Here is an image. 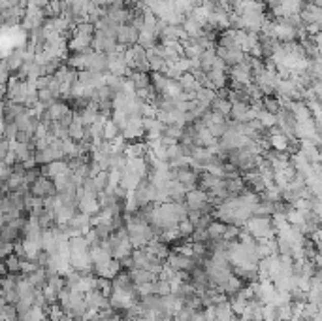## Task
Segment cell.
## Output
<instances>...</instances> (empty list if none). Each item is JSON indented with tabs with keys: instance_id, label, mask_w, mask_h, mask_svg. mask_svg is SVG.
I'll return each instance as SVG.
<instances>
[{
	"instance_id": "83f0119b",
	"label": "cell",
	"mask_w": 322,
	"mask_h": 321,
	"mask_svg": "<svg viewBox=\"0 0 322 321\" xmlns=\"http://www.w3.org/2000/svg\"><path fill=\"white\" fill-rule=\"evenodd\" d=\"M117 136H121V129H119L112 119H108L105 121V125H104V140L113 142Z\"/></svg>"
},
{
	"instance_id": "f1b7e54d",
	"label": "cell",
	"mask_w": 322,
	"mask_h": 321,
	"mask_svg": "<svg viewBox=\"0 0 322 321\" xmlns=\"http://www.w3.org/2000/svg\"><path fill=\"white\" fill-rule=\"evenodd\" d=\"M128 119H130V115L126 114V112H123V110H113L112 114V121L117 125L119 129H121V133L126 129V125H128Z\"/></svg>"
},
{
	"instance_id": "f546056e",
	"label": "cell",
	"mask_w": 322,
	"mask_h": 321,
	"mask_svg": "<svg viewBox=\"0 0 322 321\" xmlns=\"http://www.w3.org/2000/svg\"><path fill=\"white\" fill-rule=\"evenodd\" d=\"M183 134H185V127L183 125H177V123L166 125V129H164V136H170V138H173V140H177V142H181Z\"/></svg>"
},
{
	"instance_id": "603a6c76",
	"label": "cell",
	"mask_w": 322,
	"mask_h": 321,
	"mask_svg": "<svg viewBox=\"0 0 322 321\" xmlns=\"http://www.w3.org/2000/svg\"><path fill=\"white\" fill-rule=\"evenodd\" d=\"M217 51L215 49H205L202 57H200V68L204 70V72H209L213 70V65H215V60H217Z\"/></svg>"
},
{
	"instance_id": "ffe728a7",
	"label": "cell",
	"mask_w": 322,
	"mask_h": 321,
	"mask_svg": "<svg viewBox=\"0 0 322 321\" xmlns=\"http://www.w3.org/2000/svg\"><path fill=\"white\" fill-rule=\"evenodd\" d=\"M151 81H153V87L157 89L158 94H166V89H168V83H170V78L166 74L160 72H151Z\"/></svg>"
},
{
	"instance_id": "ac0fdd59",
	"label": "cell",
	"mask_w": 322,
	"mask_h": 321,
	"mask_svg": "<svg viewBox=\"0 0 322 321\" xmlns=\"http://www.w3.org/2000/svg\"><path fill=\"white\" fill-rule=\"evenodd\" d=\"M85 125H83V121H81V115L79 112H76V117H74V123L68 127V133H70V138L76 142H81L83 140V136H85Z\"/></svg>"
},
{
	"instance_id": "4316f807",
	"label": "cell",
	"mask_w": 322,
	"mask_h": 321,
	"mask_svg": "<svg viewBox=\"0 0 322 321\" xmlns=\"http://www.w3.org/2000/svg\"><path fill=\"white\" fill-rule=\"evenodd\" d=\"M44 12H46L47 17H60V15L64 14V4L60 0H51Z\"/></svg>"
},
{
	"instance_id": "836d02e7",
	"label": "cell",
	"mask_w": 322,
	"mask_h": 321,
	"mask_svg": "<svg viewBox=\"0 0 322 321\" xmlns=\"http://www.w3.org/2000/svg\"><path fill=\"white\" fill-rule=\"evenodd\" d=\"M230 321H245V319L241 317V315H234V317H232Z\"/></svg>"
},
{
	"instance_id": "5b68a950",
	"label": "cell",
	"mask_w": 322,
	"mask_h": 321,
	"mask_svg": "<svg viewBox=\"0 0 322 321\" xmlns=\"http://www.w3.org/2000/svg\"><path fill=\"white\" fill-rule=\"evenodd\" d=\"M139 40V30L134 25H121L117 30V42L121 46L132 47Z\"/></svg>"
},
{
	"instance_id": "277c9868",
	"label": "cell",
	"mask_w": 322,
	"mask_h": 321,
	"mask_svg": "<svg viewBox=\"0 0 322 321\" xmlns=\"http://www.w3.org/2000/svg\"><path fill=\"white\" fill-rule=\"evenodd\" d=\"M30 193L34 197H40V199H47V197H53V195H57V187H55V181L49 180L47 176H40L38 180L34 181L32 185H30Z\"/></svg>"
},
{
	"instance_id": "9c48e42d",
	"label": "cell",
	"mask_w": 322,
	"mask_h": 321,
	"mask_svg": "<svg viewBox=\"0 0 322 321\" xmlns=\"http://www.w3.org/2000/svg\"><path fill=\"white\" fill-rule=\"evenodd\" d=\"M121 267H123V263L117 261V259H112V261L104 263V265H98V267H94V274L98 276V278L113 280V278H115V276L121 272Z\"/></svg>"
},
{
	"instance_id": "cb8c5ba5",
	"label": "cell",
	"mask_w": 322,
	"mask_h": 321,
	"mask_svg": "<svg viewBox=\"0 0 322 321\" xmlns=\"http://www.w3.org/2000/svg\"><path fill=\"white\" fill-rule=\"evenodd\" d=\"M47 112H49V115H51L53 121H60L62 117H64L68 112H70V108H68V104L66 102H55V104H51V106L47 108Z\"/></svg>"
},
{
	"instance_id": "1f68e13d",
	"label": "cell",
	"mask_w": 322,
	"mask_h": 321,
	"mask_svg": "<svg viewBox=\"0 0 322 321\" xmlns=\"http://www.w3.org/2000/svg\"><path fill=\"white\" fill-rule=\"evenodd\" d=\"M281 2H283V0H262V4L268 8V10H275V8H279L281 6Z\"/></svg>"
},
{
	"instance_id": "2e32d148",
	"label": "cell",
	"mask_w": 322,
	"mask_h": 321,
	"mask_svg": "<svg viewBox=\"0 0 322 321\" xmlns=\"http://www.w3.org/2000/svg\"><path fill=\"white\" fill-rule=\"evenodd\" d=\"M215 99H217V91H213V89H209V87H202L196 93L198 104H200L202 108H205V110H211Z\"/></svg>"
},
{
	"instance_id": "9a60e30c",
	"label": "cell",
	"mask_w": 322,
	"mask_h": 321,
	"mask_svg": "<svg viewBox=\"0 0 322 321\" xmlns=\"http://www.w3.org/2000/svg\"><path fill=\"white\" fill-rule=\"evenodd\" d=\"M147 57H149V68H151V72H160V74H166L170 70V65L166 62L160 55H157L153 49L147 51Z\"/></svg>"
},
{
	"instance_id": "7c38bea8",
	"label": "cell",
	"mask_w": 322,
	"mask_h": 321,
	"mask_svg": "<svg viewBox=\"0 0 322 321\" xmlns=\"http://www.w3.org/2000/svg\"><path fill=\"white\" fill-rule=\"evenodd\" d=\"M4 60L8 62L10 70H12L13 74H17L21 70V67L25 65V47H17V49H13L12 53L4 57Z\"/></svg>"
},
{
	"instance_id": "30bf717a",
	"label": "cell",
	"mask_w": 322,
	"mask_h": 321,
	"mask_svg": "<svg viewBox=\"0 0 322 321\" xmlns=\"http://www.w3.org/2000/svg\"><path fill=\"white\" fill-rule=\"evenodd\" d=\"M230 80V76L223 70H209L207 72V87L213 89V91H223L226 89V81Z\"/></svg>"
},
{
	"instance_id": "d6a6232c",
	"label": "cell",
	"mask_w": 322,
	"mask_h": 321,
	"mask_svg": "<svg viewBox=\"0 0 322 321\" xmlns=\"http://www.w3.org/2000/svg\"><path fill=\"white\" fill-rule=\"evenodd\" d=\"M313 321H322V306L318 308V314H316L315 317H313Z\"/></svg>"
},
{
	"instance_id": "8992f818",
	"label": "cell",
	"mask_w": 322,
	"mask_h": 321,
	"mask_svg": "<svg viewBox=\"0 0 322 321\" xmlns=\"http://www.w3.org/2000/svg\"><path fill=\"white\" fill-rule=\"evenodd\" d=\"M175 180H177L179 183H183L185 187L191 191V189H194L198 185L200 174H198V170H194L192 167L175 168Z\"/></svg>"
},
{
	"instance_id": "6da1fadb",
	"label": "cell",
	"mask_w": 322,
	"mask_h": 321,
	"mask_svg": "<svg viewBox=\"0 0 322 321\" xmlns=\"http://www.w3.org/2000/svg\"><path fill=\"white\" fill-rule=\"evenodd\" d=\"M245 231L257 238V240H268V238H277L275 227L271 217H260V215H253L247 223H245Z\"/></svg>"
},
{
	"instance_id": "4fadbf2b",
	"label": "cell",
	"mask_w": 322,
	"mask_h": 321,
	"mask_svg": "<svg viewBox=\"0 0 322 321\" xmlns=\"http://www.w3.org/2000/svg\"><path fill=\"white\" fill-rule=\"evenodd\" d=\"M128 272H130V278L136 285H141V283H151V281L158 280L157 274H153V272L145 270V268H130Z\"/></svg>"
},
{
	"instance_id": "7a4b0ae2",
	"label": "cell",
	"mask_w": 322,
	"mask_h": 321,
	"mask_svg": "<svg viewBox=\"0 0 322 321\" xmlns=\"http://www.w3.org/2000/svg\"><path fill=\"white\" fill-rule=\"evenodd\" d=\"M121 134H123L128 142H138L139 138H144L145 134H147L145 133L144 117H139V115H130L128 125H126V129Z\"/></svg>"
},
{
	"instance_id": "52a82bcc",
	"label": "cell",
	"mask_w": 322,
	"mask_h": 321,
	"mask_svg": "<svg viewBox=\"0 0 322 321\" xmlns=\"http://www.w3.org/2000/svg\"><path fill=\"white\" fill-rule=\"evenodd\" d=\"M243 180H245V185H247V189H249V191H253V193L262 195L264 191L268 189V183H266L264 176L260 174L258 170H251V172H245Z\"/></svg>"
},
{
	"instance_id": "d4e9b609",
	"label": "cell",
	"mask_w": 322,
	"mask_h": 321,
	"mask_svg": "<svg viewBox=\"0 0 322 321\" xmlns=\"http://www.w3.org/2000/svg\"><path fill=\"white\" fill-rule=\"evenodd\" d=\"M249 299H245L241 293H236L230 297V304H232V310H234V314L236 315H241V312H243L245 308H247V304H249Z\"/></svg>"
},
{
	"instance_id": "d6986e66",
	"label": "cell",
	"mask_w": 322,
	"mask_h": 321,
	"mask_svg": "<svg viewBox=\"0 0 322 321\" xmlns=\"http://www.w3.org/2000/svg\"><path fill=\"white\" fill-rule=\"evenodd\" d=\"M232 106H234V104H232V102L228 101L226 97H219V94H217V99L213 101V106H211V110H213V112H219V114L224 115V117H228V115L232 114Z\"/></svg>"
},
{
	"instance_id": "5bb4252c",
	"label": "cell",
	"mask_w": 322,
	"mask_h": 321,
	"mask_svg": "<svg viewBox=\"0 0 322 321\" xmlns=\"http://www.w3.org/2000/svg\"><path fill=\"white\" fill-rule=\"evenodd\" d=\"M185 33L189 34V38H200L204 34V23H200L198 19H194L192 15H189L183 23Z\"/></svg>"
},
{
	"instance_id": "e0dca14e",
	"label": "cell",
	"mask_w": 322,
	"mask_h": 321,
	"mask_svg": "<svg viewBox=\"0 0 322 321\" xmlns=\"http://www.w3.org/2000/svg\"><path fill=\"white\" fill-rule=\"evenodd\" d=\"M179 83H181V87H183L185 93H191L196 97V93L202 89V85L196 81V78H194V74L192 72H187L181 76V80H179Z\"/></svg>"
},
{
	"instance_id": "484cf974",
	"label": "cell",
	"mask_w": 322,
	"mask_h": 321,
	"mask_svg": "<svg viewBox=\"0 0 322 321\" xmlns=\"http://www.w3.org/2000/svg\"><path fill=\"white\" fill-rule=\"evenodd\" d=\"M258 121L262 123L264 129H273V127H277V115L271 114V112H266L264 108L260 110V112H258Z\"/></svg>"
},
{
	"instance_id": "44dd1931",
	"label": "cell",
	"mask_w": 322,
	"mask_h": 321,
	"mask_svg": "<svg viewBox=\"0 0 322 321\" xmlns=\"http://www.w3.org/2000/svg\"><path fill=\"white\" fill-rule=\"evenodd\" d=\"M215 310H217V321H230L232 317H234V310H232V304L230 301L226 299V301L219 302V304H215Z\"/></svg>"
},
{
	"instance_id": "ba28073f",
	"label": "cell",
	"mask_w": 322,
	"mask_h": 321,
	"mask_svg": "<svg viewBox=\"0 0 322 321\" xmlns=\"http://www.w3.org/2000/svg\"><path fill=\"white\" fill-rule=\"evenodd\" d=\"M70 170H72V168H70V163L66 159H60V160H53L49 165H44L42 174L47 176L49 180H55L57 176L64 174V172H70Z\"/></svg>"
},
{
	"instance_id": "3957f363",
	"label": "cell",
	"mask_w": 322,
	"mask_h": 321,
	"mask_svg": "<svg viewBox=\"0 0 322 321\" xmlns=\"http://www.w3.org/2000/svg\"><path fill=\"white\" fill-rule=\"evenodd\" d=\"M78 208L81 214H87V215H96L102 210L100 206V201H98V195H91V193H83L81 189H79V201H78Z\"/></svg>"
},
{
	"instance_id": "8fae6325",
	"label": "cell",
	"mask_w": 322,
	"mask_h": 321,
	"mask_svg": "<svg viewBox=\"0 0 322 321\" xmlns=\"http://www.w3.org/2000/svg\"><path fill=\"white\" fill-rule=\"evenodd\" d=\"M145 249H147L155 259H160V261H168V257H170V248H168V244L162 242L160 238L151 240L147 246H145Z\"/></svg>"
},
{
	"instance_id": "4dcf8cb0",
	"label": "cell",
	"mask_w": 322,
	"mask_h": 321,
	"mask_svg": "<svg viewBox=\"0 0 322 321\" xmlns=\"http://www.w3.org/2000/svg\"><path fill=\"white\" fill-rule=\"evenodd\" d=\"M177 229H179V233H181V236H183V238H189V236H192V234H194V231H196V225H194V223H192V221L187 217V219H183L181 223H179Z\"/></svg>"
},
{
	"instance_id": "7402d4cb",
	"label": "cell",
	"mask_w": 322,
	"mask_h": 321,
	"mask_svg": "<svg viewBox=\"0 0 322 321\" xmlns=\"http://www.w3.org/2000/svg\"><path fill=\"white\" fill-rule=\"evenodd\" d=\"M262 108L266 112H271V114H279L283 110V104H281V99L271 94V97H262Z\"/></svg>"
}]
</instances>
